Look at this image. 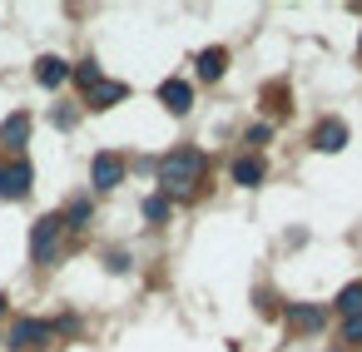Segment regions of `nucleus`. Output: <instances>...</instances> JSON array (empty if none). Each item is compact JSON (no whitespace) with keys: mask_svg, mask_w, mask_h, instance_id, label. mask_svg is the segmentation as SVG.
I'll use <instances>...</instances> for the list:
<instances>
[{"mask_svg":"<svg viewBox=\"0 0 362 352\" xmlns=\"http://www.w3.org/2000/svg\"><path fill=\"white\" fill-rule=\"evenodd\" d=\"M233 184H243V189H258V184H263V159L243 154V159L233 164Z\"/></svg>","mask_w":362,"mask_h":352,"instance_id":"13","label":"nucleus"},{"mask_svg":"<svg viewBox=\"0 0 362 352\" xmlns=\"http://www.w3.org/2000/svg\"><path fill=\"white\" fill-rule=\"evenodd\" d=\"M85 100H90V110H115L119 100H129V85H119V80H100Z\"/></svg>","mask_w":362,"mask_h":352,"instance_id":"9","label":"nucleus"},{"mask_svg":"<svg viewBox=\"0 0 362 352\" xmlns=\"http://www.w3.org/2000/svg\"><path fill=\"white\" fill-rule=\"evenodd\" d=\"M342 144H347V124H342V119H322V124L313 129V149H317V154H337Z\"/></svg>","mask_w":362,"mask_h":352,"instance_id":"8","label":"nucleus"},{"mask_svg":"<svg viewBox=\"0 0 362 352\" xmlns=\"http://www.w3.org/2000/svg\"><path fill=\"white\" fill-rule=\"evenodd\" d=\"M50 332H55V327H50V322H40V317H21V322H11V337H6V342H11L16 352H25V347L50 342Z\"/></svg>","mask_w":362,"mask_h":352,"instance_id":"3","label":"nucleus"},{"mask_svg":"<svg viewBox=\"0 0 362 352\" xmlns=\"http://www.w3.org/2000/svg\"><path fill=\"white\" fill-rule=\"evenodd\" d=\"M204 174H209V154L194 149V144H184V149H174V154L159 159V194L164 199H189L204 184Z\"/></svg>","mask_w":362,"mask_h":352,"instance_id":"1","label":"nucleus"},{"mask_svg":"<svg viewBox=\"0 0 362 352\" xmlns=\"http://www.w3.org/2000/svg\"><path fill=\"white\" fill-rule=\"evenodd\" d=\"M342 342L347 347H362V312L357 317H342Z\"/></svg>","mask_w":362,"mask_h":352,"instance_id":"18","label":"nucleus"},{"mask_svg":"<svg viewBox=\"0 0 362 352\" xmlns=\"http://www.w3.org/2000/svg\"><path fill=\"white\" fill-rule=\"evenodd\" d=\"M0 312H6V298H0Z\"/></svg>","mask_w":362,"mask_h":352,"instance_id":"22","label":"nucleus"},{"mask_svg":"<svg viewBox=\"0 0 362 352\" xmlns=\"http://www.w3.org/2000/svg\"><path fill=\"white\" fill-rule=\"evenodd\" d=\"M159 105H164L169 115H189V110H194V90H189L184 80H164V85H159Z\"/></svg>","mask_w":362,"mask_h":352,"instance_id":"7","label":"nucleus"},{"mask_svg":"<svg viewBox=\"0 0 362 352\" xmlns=\"http://www.w3.org/2000/svg\"><path fill=\"white\" fill-rule=\"evenodd\" d=\"M268 134H273V129H268V124H253V129H248V144H263V139H268Z\"/></svg>","mask_w":362,"mask_h":352,"instance_id":"20","label":"nucleus"},{"mask_svg":"<svg viewBox=\"0 0 362 352\" xmlns=\"http://www.w3.org/2000/svg\"><path fill=\"white\" fill-rule=\"evenodd\" d=\"M357 55H362V35H357Z\"/></svg>","mask_w":362,"mask_h":352,"instance_id":"21","label":"nucleus"},{"mask_svg":"<svg viewBox=\"0 0 362 352\" xmlns=\"http://www.w3.org/2000/svg\"><path fill=\"white\" fill-rule=\"evenodd\" d=\"M75 119H80V115H75V110H55V124H60V129H70V124H75Z\"/></svg>","mask_w":362,"mask_h":352,"instance_id":"19","label":"nucleus"},{"mask_svg":"<svg viewBox=\"0 0 362 352\" xmlns=\"http://www.w3.org/2000/svg\"><path fill=\"white\" fill-rule=\"evenodd\" d=\"M90 213H95V209H90V199H75L60 218H65V228H85V223H90Z\"/></svg>","mask_w":362,"mask_h":352,"instance_id":"17","label":"nucleus"},{"mask_svg":"<svg viewBox=\"0 0 362 352\" xmlns=\"http://www.w3.org/2000/svg\"><path fill=\"white\" fill-rule=\"evenodd\" d=\"M25 134H30V115H11L0 124V144L6 149H25Z\"/></svg>","mask_w":362,"mask_h":352,"instance_id":"12","label":"nucleus"},{"mask_svg":"<svg viewBox=\"0 0 362 352\" xmlns=\"http://www.w3.org/2000/svg\"><path fill=\"white\" fill-rule=\"evenodd\" d=\"M70 75H75V85H80V90H85V95H90V90H95V85H100V80H105V75H100V65H95V60H80V65H75V70H70Z\"/></svg>","mask_w":362,"mask_h":352,"instance_id":"15","label":"nucleus"},{"mask_svg":"<svg viewBox=\"0 0 362 352\" xmlns=\"http://www.w3.org/2000/svg\"><path fill=\"white\" fill-rule=\"evenodd\" d=\"M223 70H228V50H223V45H209V50L199 55V80H209V85H214Z\"/></svg>","mask_w":362,"mask_h":352,"instance_id":"11","label":"nucleus"},{"mask_svg":"<svg viewBox=\"0 0 362 352\" xmlns=\"http://www.w3.org/2000/svg\"><path fill=\"white\" fill-rule=\"evenodd\" d=\"M60 233H65V218H60V213L35 218V228H30V258H35V263H50L55 248H60Z\"/></svg>","mask_w":362,"mask_h":352,"instance_id":"2","label":"nucleus"},{"mask_svg":"<svg viewBox=\"0 0 362 352\" xmlns=\"http://www.w3.org/2000/svg\"><path fill=\"white\" fill-rule=\"evenodd\" d=\"M35 80H40L45 90H55V85L70 80V65H65L60 55H45V60H35Z\"/></svg>","mask_w":362,"mask_h":352,"instance_id":"10","label":"nucleus"},{"mask_svg":"<svg viewBox=\"0 0 362 352\" xmlns=\"http://www.w3.org/2000/svg\"><path fill=\"white\" fill-rule=\"evenodd\" d=\"M169 209H174V199H164V194H149V199H144V218H149V223H164Z\"/></svg>","mask_w":362,"mask_h":352,"instance_id":"16","label":"nucleus"},{"mask_svg":"<svg viewBox=\"0 0 362 352\" xmlns=\"http://www.w3.org/2000/svg\"><path fill=\"white\" fill-rule=\"evenodd\" d=\"M30 164L25 159H16V164H6V169H0V199H25L30 194Z\"/></svg>","mask_w":362,"mask_h":352,"instance_id":"5","label":"nucleus"},{"mask_svg":"<svg viewBox=\"0 0 362 352\" xmlns=\"http://www.w3.org/2000/svg\"><path fill=\"white\" fill-rule=\"evenodd\" d=\"M327 322V303H288V327L293 332H317Z\"/></svg>","mask_w":362,"mask_h":352,"instance_id":"4","label":"nucleus"},{"mask_svg":"<svg viewBox=\"0 0 362 352\" xmlns=\"http://www.w3.org/2000/svg\"><path fill=\"white\" fill-rule=\"evenodd\" d=\"M90 179H95V189H115V184H124V159L119 154H95V164H90Z\"/></svg>","mask_w":362,"mask_h":352,"instance_id":"6","label":"nucleus"},{"mask_svg":"<svg viewBox=\"0 0 362 352\" xmlns=\"http://www.w3.org/2000/svg\"><path fill=\"white\" fill-rule=\"evenodd\" d=\"M332 307H337L342 317H357V312H362V283H347V288L337 293V303H332Z\"/></svg>","mask_w":362,"mask_h":352,"instance_id":"14","label":"nucleus"}]
</instances>
